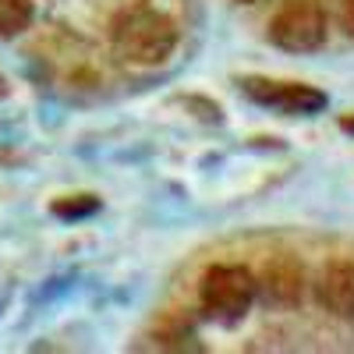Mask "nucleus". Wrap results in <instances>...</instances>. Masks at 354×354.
Returning <instances> with one entry per match:
<instances>
[{"label":"nucleus","mask_w":354,"mask_h":354,"mask_svg":"<svg viewBox=\"0 0 354 354\" xmlns=\"http://www.w3.org/2000/svg\"><path fill=\"white\" fill-rule=\"evenodd\" d=\"M255 277L245 266H234V262H220V266H209L202 277V305L216 312V315H227V319H238L248 312L252 298H255Z\"/></svg>","instance_id":"7ed1b4c3"},{"label":"nucleus","mask_w":354,"mask_h":354,"mask_svg":"<svg viewBox=\"0 0 354 354\" xmlns=\"http://www.w3.org/2000/svg\"><path fill=\"white\" fill-rule=\"evenodd\" d=\"M340 128H344L347 135H354V113H347V117H344V121H340Z\"/></svg>","instance_id":"9d476101"},{"label":"nucleus","mask_w":354,"mask_h":354,"mask_svg":"<svg viewBox=\"0 0 354 354\" xmlns=\"http://www.w3.org/2000/svg\"><path fill=\"white\" fill-rule=\"evenodd\" d=\"M113 50L121 61L138 68L163 64L177 50V28L167 15L153 8H131L113 21Z\"/></svg>","instance_id":"f257e3e1"},{"label":"nucleus","mask_w":354,"mask_h":354,"mask_svg":"<svg viewBox=\"0 0 354 354\" xmlns=\"http://www.w3.org/2000/svg\"><path fill=\"white\" fill-rule=\"evenodd\" d=\"M326 39L322 0H283L270 18V43L287 53H312Z\"/></svg>","instance_id":"f03ea898"},{"label":"nucleus","mask_w":354,"mask_h":354,"mask_svg":"<svg viewBox=\"0 0 354 354\" xmlns=\"http://www.w3.org/2000/svg\"><path fill=\"white\" fill-rule=\"evenodd\" d=\"M96 209H100V202L93 195H71V198L53 202V213L61 220H82V216H93Z\"/></svg>","instance_id":"6e6552de"},{"label":"nucleus","mask_w":354,"mask_h":354,"mask_svg":"<svg viewBox=\"0 0 354 354\" xmlns=\"http://www.w3.org/2000/svg\"><path fill=\"white\" fill-rule=\"evenodd\" d=\"M319 305L337 319H354V262L347 259H333L322 266L319 277Z\"/></svg>","instance_id":"423d86ee"},{"label":"nucleus","mask_w":354,"mask_h":354,"mask_svg":"<svg viewBox=\"0 0 354 354\" xmlns=\"http://www.w3.org/2000/svg\"><path fill=\"white\" fill-rule=\"evenodd\" d=\"M0 96H4V78H0Z\"/></svg>","instance_id":"9b49d317"},{"label":"nucleus","mask_w":354,"mask_h":354,"mask_svg":"<svg viewBox=\"0 0 354 354\" xmlns=\"http://www.w3.org/2000/svg\"><path fill=\"white\" fill-rule=\"evenodd\" d=\"M259 287L266 294L270 305H280V308H294L305 294V266L298 255L290 252H280V255H270L262 262V273H259Z\"/></svg>","instance_id":"39448f33"},{"label":"nucleus","mask_w":354,"mask_h":354,"mask_svg":"<svg viewBox=\"0 0 354 354\" xmlns=\"http://www.w3.org/2000/svg\"><path fill=\"white\" fill-rule=\"evenodd\" d=\"M245 96L262 103V106H277L283 113H319L326 106V93H319L312 85L301 82H270V78H245L241 82Z\"/></svg>","instance_id":"20e7f679"},{"label":"nucleus","mask_w":354,"mask_h":354,"mask_svg":"<svg viewBox=\"0 0 354 354\" xmlns=\"http://www.w3.org/2000/svg\"><path fill=\"white\" fill-rule=\"evenodd\" d=\"M248 4H255V0H248Z\"/></svg>","instance_id":"f8f14e48"},{"label":"nucleus","mask_w":354,"mask_h":354,"mask_svg":"<svg viewBox=\"0 0 354 354\" xmlns=\"http://www.w3.org/2000/svg\"><path fill=\"white\" fill-rule=\"evenodd\" d=\"M330 11H333V21L344 32L354 36V0H330Z\"/></svg>","instance_id":"1a4fd4ad"},{"label":"nucleus","mask_w":354,"mask_h":354,"mask_svg":"<svg viewBox=\"0 0 354 354\" xmlns=\"http://www.w3.org/2000/svg\"><path fill=\"white\" fill-rule=\"evenodd\" d=\"M32 25V0H0V36H18Z\"/></svg>","instance_id":"0eeeda50"}]
</instances>
